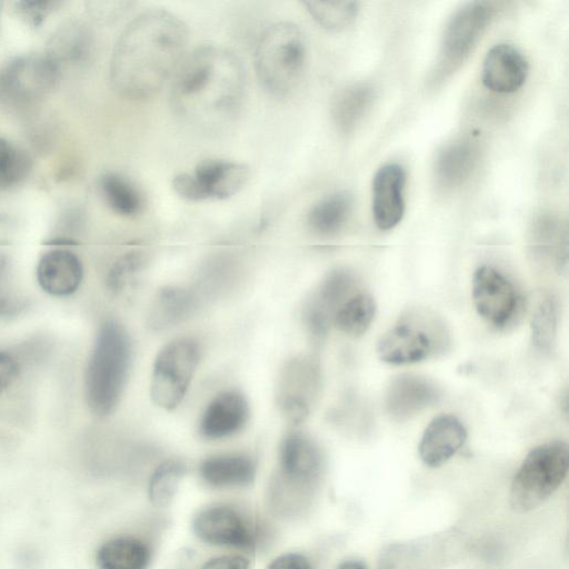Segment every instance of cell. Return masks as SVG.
I'll return each mask as SVG.
<instances>
[{"mask_svg":"<svg viewBox=\"0 0 569 569\" xmlns=\"http://www.w3.org/2000/svg\"><path fill=\"white\" fill-rule=\"evenodd\" d=\"M188 28L164 9L146 10L121 32L110 61L113 90L128 99L154 96L182 62Z\"/></svg>","mask_w":569,"mask_h":569,"instance_id":"cell-1","label":"cell"},{"mask_svg":"<svg viewBox=\"0 0 569 569\" xmlns=\"http://www.w3.org/2000/svg\"><path fill=\"white\" fill-rule=\"evenodd\" d=\"M171 107L186 123L206 131L230 124L246 96V69L232 51L202 46L186 56L173 74Z\"/></svg>","mask_w":569,"mask_h":569,"instance_id":"cell-2","label":"cell"},{"mask_svg":"<svg viewBox=\"0 0 569 569\" xmlns=\"http://www.w3.org/2000/svg\"><path fill=\"white\" fill-rule=\"evenodd\" d=\"M131 355L126 329L114 320L104 321L86 370V397L94 415L106 417L118 406L128 379Z\"/></svg>","mask_w":569,"mask_h":569,"instance_id":"cell-3","label":"cell"},{"mask_svg":"<svg viewBox=\"0 0 569 569\" xmlns=\"http://www.w3.org/2000/svg\"><path fill=\"white\" fill-rule=\"evenodd\" d=\"M307 59L305 37L290 21L270 24L254 51V69L260 86L272 97L290 96L299 86Z\"/></svg>","mask_w":569,"mask_h":569,"instance_id":"cell-4","label":"cell"},{"mask_svg":"<svg viewBox=\"0 0 569 569\" xmlns=\"http://www.w3.org/2000/svg\"><path fill=\"white\" fill-rule=\"evenodd\" d=\"M568 467L569 450L566 442L551 441L533 448L511 481V508L517 512H528L542 505L562 483Z\"/></svg>","mask_w":569,"mask_h":569,"instance_id":"cell-5","label":"cell"},{"mask_svg":"<svg viewBox=\"0 0 569 569\" xmlns=\"http://www.w3.org/2000/svg\"><path fill=\"white\" fill-rule=\"evenodd\" d=\"M199 342L180 337L164 345L156 356L150 397L154 405L173 410L182 401L200 362Z\"/></svg>","mask_w":569,"mask_h":569,"instance_id":"cell-6","label":"cell"},{"mask_svg":"<svg viewBox=\"0 0 569 569\" xmlns=\"http://www.w3.org/2000/svg\"><path fill=\"white\" fill-rule=\"evenodd\" d=\"M446 342L445 327L435 316L410 312L379 339L377 352L385 362L406 365L435 355Z\"/></svg>","mask_w":569,"mask_h":569,"instance_id":"cell-7","label":"cell"},{"mask_svg":"<svg viewBox=\"0 0 569 569\" xmlns=\"http://www.w3.org/2000/svg\"><path fill=\"white\" fill-rule=\"evenodd\" d=\"M249 168L240 162L224 159H204L193 172H181L173 177L174 192L188 201L206 199L223 200L234 196L247 182Z\"/></svg>","mask_w":569,"mask_h":569,"instance_id":"cell-8","label":"cell"},{"mask_svg":"<svg viewBox=\"0 0 569 569\" xmlns=\"http://www.w3.org/2000/svg\"><path fill=\"white\" fill-rule=\"evenodd\" d=\"M492 14V6L482 1L467 3L453 13L445 27L441 39L442 71H451L469 56Z\"/></svg>","mask_w":569,"mask_h":569,"instance_id":"cell-9","label":"cell"},{"mask_svg":"<svg viewBox=\"0 0 569 569\" xmlns=\"http://www.w3.org/2000/svg\"><path fill=\"white\" fill-rule=\"evenodd\" d=\"M59 64L48 53L16 58L1 74V84L9 97L33 100L49 92L58 78Z\"/></svg>","mask_w":569,"mask_h":569,"instance_id":"cell-10","label":"cell"},{"mask_svg":"<svg viewBox=\"0 0 569 569\" xmlns=\"http://www.w3.org/2000/svg\"><path fill=\"white\" fill-rule=\"evenodd\" d=\"M318 368L307 357L290 359L281 370L277 400L282 415L293 423L310 412L318 389Z\"/></svg>","mask_w":569,"mask_h":569,"instance_id":"cell-11","label":"cell"},{"mask_svg":"<svg viewBox=\"0 0 569 569\" xmlns=\"http://www.w3.org/2000/svg\"><path fill=\"white\" fill-rule=\"evenodd\" d=\"M472 299L477 312L498 328L509 322L518 306V295L513 284L490 266H481L475 271Z\"/></svg>","mask_w":569,"mask_h":569,"instance_id":"cell-12","label":"cell"},{"mask_svg":"<svg viewBox=\"0 0 569 569\" xmlns=\"http://www.w3.org/2000/svg\"><path fill=\"white\" fill-rule=\"evenodd\" d=\"M353 276L342 269L331 271L307 300L303 319L309 331L322 337L328 331L338 310L353 295Z\"/></svg>","mask_w":569,"mask_h":569,"instance_id":"cell-13","label":"cell"},{"mask_svg":"<svg viewBox=\"0 0 569 569\" xmlns=\"http://www.w3.org/2000/svg\"><path fill=\"white\" fill-rule=\"evenodd\" d=\"M406 171L399 163L380 167L372 179V217L380 230L395 228L405 213Z\"/></svg>","mask_w":569,"mask_h":569,"instance_id":"cell-14","label":"cell"},{"mask_svg":"<svg viewBox=\"0 0 569 569\" xmlns=\"http://www.w3.org/2000/svg\"><path fill=\"white\" fill-rule=\"evenodd\" d=\"M193 531L203 541L218 546L250 548L252 537L241 516L230 507L217 506L201 511Z\"/></svg>","mask_w":569,"mask_h":569,"instance_id":"cell-15","label":"cell"},{"mask_svg":"<svg viewBox=\"0 0 569 569\" xmlns=\"http://www.w3.org/2000/svg\"><path fill=\"white\" fill-rule=\"evenodd\" d=\"M528 62L513 46L499 43L490 48L482 64V83L497 93L519 90L528 76Z\"/></svg>","mask_w":569,"mask_h":569,"instance_id":"cell-16","label":"cell"},{"mask_svg":"<svg viewBox=\"0 0 569 569\" xmlns=\"http://www.w3.org/2000/svg\"><path fill=\"white\" fill-rule=\"evenodd\" d=\"M249 418L246 397L237 390L217 395L203 410L199 431L207 439H222L240 431Z\"/></svg>","mask_w":569,"mask_h":569,"instance_id":"cell-17","label":"cell"},{"mask_svg":"<svg viewBox=\"0 0 569 569\" xmlns=\"http://www.w3.org/2000/svg\"><path fill=\"white\" fill-rule=\"evenodd\" d=\"M280 471L283 478L297 486L316 481L321 471V455L316 443L302 432L284 437L279 451Z\"/></svg>","mask_w":569,"mask_h":569,"instance_id":"cell-18","label":"cell"},{"mask_svg":"<svg viewBox=\"0 0 569 569\" xmlns=\"http://www.w3.org/2000/svg\"><path fill=\"white\" fill-rule=\"evenodd\" d=\"M37 280L42 290L51 296L73 293L83 276L80 259L67 249H52L43 253L37 266Z\"/></svg>","mask_w":569,"mask_h":569,"instance_id":"cell-19","label":"cell"},{"mask_svg":"<svg viewBox=\"0 0 569 569\" xmlns=\"http://www.w3.org/2000/svg\"><path fill=\"white\" fill-rule=\"evenodd\" d=\"M466 438V428L457 417L439 416L425 429L419 443V456L429 467L441 466L459 451Z\"/></svg>","mask_w":569,"mask_h":569,"instance_id":"cell-20","label":"cell"},{"mask_svg":"<svg viewBox=\"0 0 569 569\" xmlns=\"http://www.w3.org/2000/svg\"><path fill=\"white\" fill-rule=\"evenodd\" d=\"M437 397L436 387L427 379L402 375L388 387L386 408L393 418L405 420L435 402Z\"/></svg>","mask_w":569,"mask_h":569,"instance_id":"cell-21","label":"cell"},{"mask_svg":"<svg viewBox=\"0 0 569 569\" xmlns=\"http://www.w3.org/2000/svg\"><path fill=\"white\" fill-rule=\"evenodd\" d=\"M201 478L216 488L241 487L254 478V463L240 453H223L206 458L199 468Z\"/></svg>","mask_w":569,"mask_h":569,"instance_id":"cell-22","label":"cell"},{"mask_svg":"<svg viewBox=\"0 0 569 569\" xmlns=\"http://www.w3.org/2000/svg\"><path fill=\"white\" fill-rule=\"evenodd\" d=\"M197 307V297L181 287H166L158 291L148 315L154 330L168 329L188 318Z\"/></svg>","mask_w":569,"mask_h":569,"instance_id":"cell-23","label":"cell"},{"mask_svg":"<svg viewBox=\"0 0 569 569\" xmlns=\"http://www.w3.org/2000/svg\"><path fill=\"white\" fill-rule=\"evenodd\" d=\"M150 559L148 547L131 537H118L106 541L97 551L99 569H147Z\"/></svg>","mask_w":569,"mask_h":569,"instance_id":"cell-24","label":"cell"},{"mask_svg":"<svg viewBox=\"0 0 569 569\" xmlns=\"http://www.w3.org/2000/svg\"><path fill=\"white\" fill-rule=\"evenodd\" d=\"M372 100V88L367 84L356 83L340 89L331 102V117L336 127L343 132L352 130Z\"/></svg>","mask_w":569,"mask_h":569,"instance_id":"cell-25","label":"cell"},{"mask_svg":"<svg viewBox=\"0 0 569 569\" xmlns=\"http://www.w3.org/2000/svg\"><path fill=\"white\" fill-rule=\"evenodd\" d=\"M352 210V198L347 192H335L317 201L308 212L309 227L319 234H333L347 222Z\"/></svg>","mask_w":569,"mask_h":569,"instance_id":"cell-26","label":"cell"},{"mask_svg":"<svg viewBox=\"0 0 569 569\" xmlns=\"http://www.w3.org/2000/svg\"><path fill=\"white\" fill-rule=\"evenodd\" d=\"M477 149L470 140H459L447 146L438 156L436 172L446 187L460 184L472 170Z\"/></svg>","mask_w":569,"mask_h":569,"instance_id":"cell-27","label":"cell"},{"mask_svg":"<svg viewBox=\"0 0 569 569\" xmlns=\"http://www.w3.org/2000/svg\"><path fill=\"white\" fill-rule=\"evenodd\" d=\"M100 189L108 206L118 214L131 217L142 210L143 198L138 188L117 172L100 178Z\"/></svg>","mask_w":569,"mask_h":569,"instance_id":"cell-28","label":"cell"},{"mask_svg":"<svg viewBox=\"0 0 569 569\" xmlns=\"http://www.w3.org/2000/svg\"><path fill=\"white\" fill-rule=\"evenodd\" d=\"M376 313V302L369 293L359 292L351 296L338 310L333 325L351 337L363 335Z\"/></svg>","mask_w":569,"mask_h":569,"instance_id":"cell-29","label":"cell"},{"mask_svg":"<svg viewBox=\"0 0 569 569\" xmlns=\"http://www.w3.org/2000/svg\"><path fill=\"white\" fill-rule=\"evenodd\" d=\"M308 13L322 28L340 31L349 27L357 18L359 3L355 1H303Z\"/></svg>","mask_w":569,"mask_h":569,"instance_id":"cell-30","label":"cell"},{"mask_svg":"<svg viewBox=\"0 0 569 569\" xmlns=\"http://www.w3.org/2000/svg\"><path fill=\"white\" fill-rule=\"evenodd\" d=\"M186 473V466L179 460L162 462L149 481V498L153 506L167 507L171 503L179 482Z\"/></svg>","mask_w":569,"mask_h":569,"instance_id":"cell-31","label":"cell"},{"mask_svg":"<svg viewBox=\"0 0 569 569\" xmlns=\"http://www.w3.org/2000/svg\"><path fill=\"white\" fill-rule=\"evenodd\" d=\"M557 310L552 297L541 296L532 311V343L540 351H550L556 338Z\"/></svg>","mask_w":569,"mask_h":569,"instance_id":"cell-32","label":"cell"},{"mask_svg":"<svg viewBox=\"0 0 569 569\" xmlns=\"http://www.w3.org/2000/svg\"><path fill=\"white\" fill-rule=\"evenodd\" d=\"M30 168L31 160L28 154L9 140L0 137V191L22 181L28 176Z\"/></svg>","mask_w":569,"mask_h":569,"instance_id":"cell-33","label":"cell"},{"mask_svg":"<svg viewBox=\"0 0 569 569\" xmlns=\"http://www.w3.org/2000/svg\"><path fill=\"white\" fill-rule=\"evenodd\" d=\"M89 33L79 24L61 29L52 39L48 54L59 64L61 59L78 60L83 58L89 48Z\"/></svg>","mask_w":569,"mask_h":569,"instance_id":"cell-34","label":"cell"},{"mask_svg":"<svg viewBox=\"0 0 569 569\" xmlns=\"http://www.w3.org/2000/svg\"><path fill=\"white\" fill-rule=\"evenodd\" d=\"M146 263V256L141 251H130L120 257L111 267L107 283L110 290L121 291L126 284L139 272Z\"/></svg>","mask_w":569,"mask_h":569,"instance_id":"cell-35","label":"cell"},{"mask_svg":"<svg viewBox=\"0 0 569 569\" xmlns=\"http://www.w3.org/2000/svg\"><path fill=\"white\" fill-rule=\"evenodd\" d=\"M62 4L61 1L24 0L13 2L17 14L31 27L40 26L49 14Z\"/></svg>","mask_w":569,"mask_h":569,"instance_id":"cell-36","label":"cell"},{"mask_svg":"<svg viewBox=\"0 0 569 569\" xmlns=\"http://www.w3.org/2000/svg\"><path fill=\"white\" fill-rule=\"evenodd\" d=\"M128 1H93L87 2L88 10L94 18L99 19H112L123 13L128 7Z\"/></svg>","mask_w":569,"mask_h":569,"instance_id":"cell-37","label":"cell"},{"mask_svg":"<svg viewBox=\"0 0 569 569\" xmlns=\"http://www.w3.org/2000/svg\"><path fill=\"white\" fill-rule=\"evenodd\" d=\"M19 370L18 360L11 353L0 351V393L17 379Z\"/></svg>","mask_w":569,"mask_h":569,"instance_id":"cell-38","label":"cell"},{"mask_svg":"<svg viewBox=\"0 0 569 569\" xmlns=\"http://www.w3.org/2000/svg\"><path fill=\"white\" fill-rule=\"evenodd\" d=\"M201 569H250V565L241 556L228 555L209 559Z\"/></svg>","mask_w":569,"mask_h":569,"instance_id":"cell-39","label":"cell"},{"mask_svg":"<svg viewBox=\"0 0 569 569\" xmlns=\"http://www.w3.org/2000/svg\"><path fill=\"white\" fill-rule=\"evenodd\" d=\"M267 569H311V566L300 553H286L276 558Z\"/></svg>","mask_w":569,"mask_h":569,"instance_id":"cell-40","label":"cell"},{"mask_svg":"<svg viewBox=\"0 0 569 569\" xmlns=\"http://www.w3.org/2000/svg\"><path fill=\"white\" fill-rule=\"evenodd\" d=\"M336 569H368L367 566L360 560H346L341 562Z\"/></svg>","mask_w":569,"mask_h":569,"instance_id":"cell-41","label":"cell"},{"mask_svg":"<svg viewBox=\"0 0 569 569\" xmlns=\"http://www.w3.org/2000/svg\"><path fill=\"white\" fill-rule=\"evenodd\" d=\"M2 7H3V2L0 1V17H1Z\"/></svg>","mask_w":569,"mask_h":569,"instance_id":"cell-42","label":"cell"}]
</instances>
